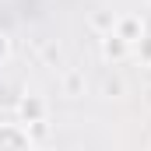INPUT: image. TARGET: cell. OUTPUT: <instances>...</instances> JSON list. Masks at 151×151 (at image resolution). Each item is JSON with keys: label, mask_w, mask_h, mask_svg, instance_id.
Listing matches in <instances>:
<instances>
[{"label": "cell", "mask_w": 151, "mask_h": 151, "mask_svg": "<svg viewBox=\"0 0 151 151\" xmlns=\"http://www.w3.org/2000/svg\"><path fill=\"white\" fill-rule=\"evenodd\" d=\"M0 144H14V148H28L32 137L28 134H14V130H0Z\"/></svg>", "instance_id": "4"}, {"label": "cell", "mask_w": 151, "mask_h": 151, "mask_svg": "<svg viewBox=\"0 0 151 151\" xmlns=\"http://www.w3.org/2000/svg\"><path fill=\"white\" fill-rule=\"evenodd\" d=\"M106 91H109V95H113V91L119 95V91H123V81H106Z\"/></svg>", "instance_id": "7"}, {"label": "cell", "mask_w": 151, "mask_h": 151, "mask_svg": "<svg viewBox=\"0 0 151 151\" xmlns=\"http://www.w3.org/2000/svg\"><path fill=\"white\" fill-rule=\"evenodd\" d=\"M81 84H84V81H81V74H77V70H70V74L63 77V88H67V95H81Z\"/></svg>", "instance_id": "6"}, {"label": "cell", "mask_w": 151, "mask_h": 151, "mask_svg": "<svg viewBox=\"0 0 151 151\" xmlns=\"http://www.w3.org/2000/svg\"><path fill=\"white\" fill-rule=\"evenodd\" d=\"M18 109H21V116H25L28 123H42V116H46V102L35 99V95H28V99L18 102Z\"/></svg>", "instance_id": "2"}, {"label": "cell", "mask_w": 151, "mask_h": 151, "mask_svg": "<svg viewBox=\"0 0 151 151\" xmlns=\"http://www.w3.org/2000/svg\"><path fill=\"white\" fill-rule=\"evenodd\" d=\"M127 49H130V42H127V39H119L116 32H106V39H102V53H106L109 60H123V56H127Z\"/></svg>", "instance_id": "1"}, {"label": "cell", "mask_w": 151, "mask_h": 151, "mask_svg": "<svg viewBox=\"0 0 151 151\" xmlns=\"http://www.w3.org/2000/svg\"><path fill=\"white\" fill-rule=\"evenodd\" d=\"M141 32H144V25H141L137 18H123L116 35H119V39H127V42H137V39H141Z\"/></svg>", "instance_id": "3"}, {"label": "cell", "mask_w": 151, "mask_h": 151, "mask_svg": "<svg viewBox=\"0 0 151 151\" xmlns=\"http://www.w3.org/2000/svg\"><path fill=\"white\" fill-rule=\"evenodd\" d=\"M91 28H99V32H113L116 28V18L109 11H99V14H91Z\"/></svg>", "instance_id": "5"}]
</instances>
